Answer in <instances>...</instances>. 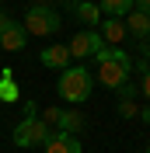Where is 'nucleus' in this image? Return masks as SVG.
I'll use <instances>...</instances> for the list:
<instances>
[{
    "label": "nucleus",
    "mask_w": 150,
    "mask_h": 153,
    "mask_svg": "<svg viewBox=\"0 0 150 153\" xmlns=\"http://www.w3.org/2000/svg\"><path fill=\"white\" fill-rule=\"evenodd\" d=\"M70 10H74V18L80 21V25H87V28L101 25V10H98V4H91V0H77Z\"/></svg>",
    "instance_id": "12"
},
{
    "label": "nucleus",
    "mask_w": 150,
    "mask_h": 153,
    "mask_svg": "<svg viewBox=\"0 0 150 153\" xmlns=\"http://www.w3.org/2000/svg\"><path fill=\"white\" fill-rule=\"evenodd\" d=\"M46 153H84L80 150V139L70 132H52L46 139Z\"/></svg>",
    "instance_id": "8"
},
{
    "label": "nucleus",
    "mask_w": 150,
    "mask_h": 153,
    "mask_svg": "<svg viewBox=\"0 0 150 153\" xmlns=\"http://www.w3.org/2000/svg\"><path fill=\"white\" fill-rule=\"evenodd\" d=\"M105 42H101V35L94 28H87V31H80V35H74V42H70V56H77V59H94V52L101 49Z\"/></svg>",
    "instance_id": "6"
},
{
    "label": "nucleus",
    "mask_w": 150,
    "mask_h": 153,
    "mask_svg": "<svg viewBox=\"0 0 150 153\" xmlns=\"http://www.w3.org/2000/svg\"><path fill=\"white\" fill-rule=\"evenodd\" d=\"M94 63H98V80H101L108 91H119L122 84H129V73H133V59L126 49L119 45H101L94 52Z\"/></svg>",
    "instance_id": "1"
},
{
    "label": "nucleus",
    "mask_w": 150,
    "mask_h": 153,
    "mask_svg": "<svg viewBox=\"0 0 150 153\" xmlns=\"http://www.w3.org/2000/svg\"><path fill=\"white\" fill-rule=\"evenodd\" d=\"M52 136V125H46L38 115H25V122H18L14 125V132H10V139L18 146H46V139Z\"/></svg>",
    "instance_id": "4"
},
{
    "label": "nucleus",
    "mask_w": 150,
    "mask_h": 153,
    "mask_svg": "<svg viewBox=\"0 0 150 153\" xmlns=\"http://www.w3.org/2000/svg\"><path fill=\"white\" fill-rule=\"evenodd\" d=\"M7 21H10V18H7V14H4V10H0V31L7 28Z\"/></svg>",
    "instance_id": "20"
},
{
    "label": "nucleus",
    "mask_w": 150,
    "mask_h": 153,
    "mask_svg": "<svg viewBox=\"0 0 150 153\" xmlns=\"http://www.w3.org/2000/svg\"><path fill=\"white\" fill-rule=\"evenodd\" d=\"M25 45H28V31L21 28L18 21H7V28L0 31V49L4 52H21Z\"/></svg>",
    "instance_id": "7"
},
{
    "label": "nucleus",
    "mask_w": 150,
    "mask_h": 153,
    "mask_svg": "<svg viewBox=\"0 0 150 153\" xmlns=\"http://www.w3.org/2000/svg\"><path fill=\"white\" fill-rule=\"evenodd\" d=\"M115 94H119V101H133V97L140 94V91H136V87H133V84H122L119 91H115Z\"/></svg>",
    "instance_id": "16"
},
{
    "label": "nucleus",
    "mask_w": 150,
    "mask_h": 153,
    "mask_svg": "<svg viewBox=\"0 0 150 153\" xmlns=\"http://www.w3.org/2000/svg\"><path fill=\"white\" fill-rule=\"evenodd\" d=\"M70 59H74V56H70L66 45H46V49H42V63H46L49 70H59V73H63V70L70 66Z\"/></svg>",
    "instance_id": "10"
},
{
    "label": "nucleus",
    "mask_w": 150,
    "mask_h": 153,
    "mask_svg": "<svg viewBox=\"0 0 150 153\" xmlns=\"http://www.w3.org/2000/svg\"><path fill=\"white\" fill-rule=\"evenodd\" d=\"M98 35H101V42L105 45H119L122 38H126V25H122L119 18H101V25H98Z\"/></svg>",
    "instance_id": "11"
},
{
    "label": "nucleus",
    "mask_w": 150,
    "mask_h": 153,
    "mask_svg": "<svg viewBox=\"0 0 150 153\" xmlns=\"http://www.w3.org/2000/svg\"><path fill=\"white\" fill-rule=\"evenodd\" d=\"M133 10H140V14H150V0H133Z\"/></svg>",
    "instance_id": "18"
},
{
    "label": "nucleus",
    "mask_w": 150,
    "mask_h": 153,
    "mask_svg": "<svg viewBox=\"0 0 150 153\" xmlns=\"http://www.w3.org/2000/svg\"><path fill=\"white\" fill-rule=\"evenodd\" d=\"M140 94L150 101V70H143V73H140Z\"/></svg>",
    "instance_id": "17"
},
{
    "label": "nucleus",
    "mask_w": 150,
    "mask_h": 153,
    "mask_svg": "<svg viewBox=\"0 0 150 153\" xmlns=\"http://www.w3.org/2000/svg\"><path fill=\"white\" fill-rule=\"evenodd\" d=\"M59 25H63V18H59L52 7H46V4H35V7L25 10V25L21 28L28 31V35H38V38H49V35H56Z\"/></svg>",
    "instance_id": "3"
},
{
    "label": "nucleus",
    "mask_w": 150,
    "mask_h": 153,
    "mask_svg": "<svg viewBox=\"0 0 150 153\" xmlns=\"http://www.w3.org/2000/svg\"><path fill=\"white\" fill-rule=\"evenodd\" d=\"M140 122H147V125H150V101H147V108L140 111Z\"/></svg>",
    "instance_id": "19"
},
{
    "label": "nucleus",
    "mask_w": 150,
    "mask_h": 153,
    "mask_svg": "<svg viewBox=\"0 0 150 153\" xmlns=\"http://www.w3.org/2000/svg\"><path fill=\"white\" fill-rule=\"evenodd\" d=\"M119 115H122V118H140L136 101H119Z\"/></svg>",
    "instance_id": "15"
},
{
    "label": "nucleus",
    "mask_w": 150,
    "mask_h": 153,
    "mask_svg": "<svg viewBox=\"0 0 150 153\" xmlns=\"http://www.w3.org/2000/svg\"><path fill=\"white\" fill-rule=\"evenodd\" d=\"M21 97V91H18V84H14V70H4L0 73V101L4 105H14Z\"/></svg>",
    "instance_id": "13"
},
{
    "label": "nucleus",
    "mask_w": 150,
    "mask_h": 153,
    "mask_svg": "<svg viewBox=\"0 0 150 153\" xmlns=\"http://www.w3.org/2000/svg\"><path fill=\"white\" fill-rule=\"evenodd\" d=\"M126 31L133 38H140V42H150V14H140V10H129L126 14Z\"/></svg>",
    "instance_id": "9"
},
{
    "label": "nucleus",
    "mask_w": 150,
    "mask_h": 153,
    "mask_svg": "<svg viewBox=\"0 0 150 153\" xmlns=\"http://www.w3.org/2000/svg\"><path fill=\"white\" fill-rule=\"evenodd\" d=\"M98 10H105L108 18H119L122 21L133 10V0H98Z\"/></svg>",
    "instance_id": "14"
},
{
    "label": "nucleus",
    "mask_w": 150,
    "mask_h": 153,
    "mask_svg": "<svg viewBox=\"0 0 150 153\" xmlns=\"http://www.w3.org/2000/svg\"><path fill=\"white\" fill-rule=\"evenodd\" d=\"M42 122H46V125H56V132H70V136H77V132L87 129L84 111H77V108H56V105L42 111Z\"/></svg>",
    "instance_id": "5"
},
{
    "label": "nucleus",
    "mask_w": 150,
    "mask_h": 153,
    "mask_svg": "<svg viewBox=\"0 0 150 153\" xmlns=\"http://www.w3.org/2000/svg\"><path fill=\"white\" fill-rule=\"evenodd\" d=\"M91 87H94V76L87 73L84 66H66L59 73V97L70 101V105H80L91 97Z\"/></svg>",
    "instance_id": "2"
},
{
    "label": "nucleus",
    "mask_w": 150,
    "mask_h": 153,
    "mask_svg": "<svg viewBox=\"0 0 150 153\" xmlns=\"http://www.w3.org/2000/svg\"><path fill=\"white\" fill-rule=\"evenodd\" d=\"M147 153H150V146H147Z\"/></svg>",
    "instance_id": "21"
}]
</instances>
